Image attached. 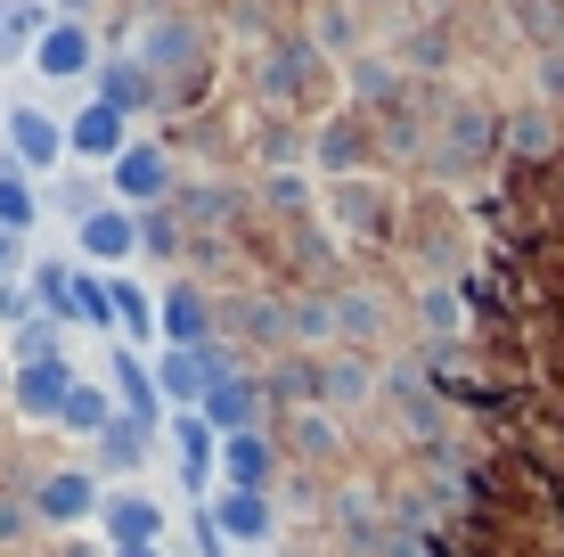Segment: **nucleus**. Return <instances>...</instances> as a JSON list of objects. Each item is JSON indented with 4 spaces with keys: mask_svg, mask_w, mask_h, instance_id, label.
Masks as SVG:
<instances>
[{
    "mask_svg": "<svg viewBox=\"0 0 564 557\" xmlns=\"http://www.w3.org/2000/svg\"><path fill=\"white\" fill-rule=\"evenodd\" d=\"M74 320H83V329H99V336H115V344H123V320H115V279L83 271V287H74Z\"/></svg>",
    "mask_w": 564,
    "mask_h": 557,
    "instance_id": "obj_23",
    "label": "nucleus"
},
{
    "mask_svg": "<svg viewBox=\"0 0 564 557\" xmlns=\"http://www.w3.org/2000/svg\"><path fill=\"white\" fill-rule=\"evenodd\" d=\"M57 25L50 9H33V0H0V57H25L33 66V42Z\"/></svg>",
    "mask_w": 564,
    "mask_h": 557,
    "instance_id": "obj_21",
    "label": "nucleus"
},
{
    "mask_svg": "<svg viewBox=\"0 0 564 557\" xmlns=\"http://www.w3.org/2000/svg\"><path fill=\"white\" fill-rule=\"evenodd\" d=\"M107 189H115V205H131V214L164 205V197H172V157H164V140H131L123 157L107 164Z\"/></svg>",
    "mask_w": 564,
    "mask_h": 557,
    "instance_id": "obj_2",
    "label": "nucleus"
},
{
    "mask_svg": "<svg viewBox=\"0 0 564 557\" xmlns=\"http://www.w3.org/2000/svg\"><path fill=\"white\" fill-rule=\"evenodd\" d=\"M155 329H164L172 353H205V344H213V303L188 279H172L164 296H155Z\"/></svg>",
    "mask_w": 564,
    "mask_h": 557,
    "instance_id": "obj_8",
    "label": "nucleus"
},
{
    "mask_svg": "<svg viewBox=\"0 0 564 557\" xmlns=\"http://www.w3.org/2000/svg\"><path fill=\"white\" fill-rule=\"evenodd\" d=\"M33 74H42V83H83V74H99V33H90L83 17H57L42 42H33Z\"/></svg>",
    "mask_w": 564,
    "mask_h": 557,
    "instance_id": "obj_4",
    "label": "nucleus"
},
{
    "mask_svg": "<svg viewBox=\"0 0 564 557\" xmlns=\"http://www.w3.org/2000/svg\"><path fill=\"white\" fill-rule=\"evenodd\" d=\"M107 394H115V410H123V418H140V427H155V435L172 427L164 394H155V369H148L140 353H131V344H107Z\"/></svg>",
    "mask_w": 564,
    "mask_h": 557,
    "instance_id": "obj_3",
    "label": "nucleus"
},
{
    "mask_svg": "<svg viewBox=\"0 0 564 557\" xmlns=\"http://www.w3.org/2000/svg\"><path fill=\"white\" fill-rule=\"evenodd\" d=\"M74 287H83L74 263H33V303H42L50 320H74Z\"/></svg>",
    "mask_w": 564,
    "mask_h": 557,
    "instance_id": "obj_24",
    "label": "nucleus"
},
{
    "mask_svg": "<svg viewBox=\"0 0 564 557\" xmlns=\"http://www.w3.org/2000/svg\"><path fill=\"white\" fill-rule=\"evenodd\" d=\"M74 246H83L90 263H131L140 255V214H131V205H99L90 222H74Z\"/></svg>",
    "mask_w": 564,
    "mask_h": 557,
    "instance_id": "obj_10",
    "label": "nucleus"
},
{
    "mask_svg": "<svg viewBox=\"0 0 564 557\" xmlns=\"http://www.w3.org/2000/svg\"><path fill=\"white\" fill-rule=\"evenodd\" d=\"M123 557H164V549H123Z\"/></svg>",
    "mask_w": 564,
    "mask_h": 557,
    "instance_id": "obj_30",
    "label": "nucleus"
},
{
    "mask_svg": "<svg viewBox=\"0 0 564 557\" xmlns=\"http://www.w3.org/2000/svg\"><path fill=\"white\" fill-rule=\"evenodd\" d=\"M0 320H17V329H25V320H33V287H0Z\"/></svg>",
    "mask_w": 564,
    "mask_h": 557,
    "instance_id": "obj_26",
    "label": "nucleus"
},
{
    "mask_svg": "<svg viewBox=\"0 0 564 557\" xmlns=\"http://www.w3.org/2000/svg\"><path fill=\"white\" fill-rule=\"evenodd\" d=\"M155 394H164V410H172V418H188V401L205 410V394H213L205 353H172V344H155Z\"/></svg>",
    "mask_w": 564,
    "mask_h": 557,
    "instance_id": "obj_11",
    "label": "nucleus"
},
{
    "mask_svg": "<svg viewBox=\"0 0 564 557\" xmlns=\"http://www.w3.org/2000/svg\"><path fill=\"white\" fill-rule=\"evenodd\" d=\"M148 443H155V427H140V418H115L90 451H99L107 475H140V468H148Z\"/></svg>",
    "mask_w": 564,
    "mask_h": 557,
    "instance_id": "obj_18",
    "label": "nucleus"
},
{
    "mask_svg": "<svg viewBox=\"0 0 564 557\" xmlns=\"http://www.w3.org/2000/svg\"><path fill=\"white\" fill-rule=\"evenodd\" d=\"M213 525H221V542L262 549L270 525H279V508H270V492H213Z\"/></svg>",
    "mask_w": 564,
    "mask_h": 557,
    "instance_id": "obj_13",
    "label": "nucleus"
},
{
    "mask_svg": "<svg viewBox=\"0 0 564 557\" xmlns=\"http://www.w3.org/2000/svg\"><path fill=\"white\" fill-rule=\"evenodd\" d=\"M83 386V377L66 369V361H42V369H17V386H9V410H25V418H66V394Z\"/></svg>",
    "mask_w": 564,
    "mask_h": 557,
    "instance_id": "obj_12",
    "label": "nucleus"
},
{
    "mask_svg": "<svg viewBox=\"0 0 564 557\" xmlns=\"http://www.w3.org/2000/svg\"><path fill=\"white\" fill-rule=\"evenodd\" d=\"M9 157L25 164L33 181H42V172H57V164L74 157V148H66V124H57V115H42L33 99H17V107H9Z\"/></svg>",
    "mask_w": 564,
    "mask_h": 557,
    "instance_id": "obj_5",
    "label": "nucleus"
},
{
    "mask_svg": "<svg viewBox=\"0 0 564 557\" xmlns=\"http://www.w3.org/2000/svg\"><path fill=\"white\" fill-rule=\"evenodd\" d=\"M270 468H279L270 435H229L221 443V492H270Z\"/></svg>",
    "mask_w": 564,
    "mask_h": 557,
    "instance_id": "obj_14",
    "label": "nucleus"
},
{
    "mask_svg": "<svg viewBox=\"0 0 564 557\" xmlns=\"http://www.w3.org/2000/svg\"><path fill=\"white\" fill-rule=\"evenodd\" d=\"M9 386H17V369H0V401H9Z\"/></svg>",
    "mask_w": 564,
    "mask_h": 557,
    "instance_id": "obj_29",
    "label": "nucleus"
},
{
    "mask_svg": "<svg viewBox=\"0 0 564 557\" xmlns=\"http://www.w3.org/2000/svg\"><path fill=\"white\" fill-rule=\"evenodd\" d=\"M25 516H33V501H0V542H17V533H25Z\"/></svg>",
    "mask_w": 564,
    "mask_h": 557,
    "instance_id": "obj_27",
    "label": "nucleus"
},
{
    "mask_svg": "<svg viewBox=\"0 0 564 557\" xmlns=\"http://www.w3.org/2000/svg\"><path fill=\"white\" fill-rule=\"evenodd\" d=\"M9 344H17V369H42V361H66V320L33 312V320H25V329H17Z\"/></svg>",
    "mask_w": 564,
    "mask_h": 557,
    "instance_id": "obj_22",
    "label": "nucleus"
},
{
    "mask_svg": "<svg viewBox=\"0 0 564 557\" xmlns=\"http://www.w3.org/2000/svg\"><path fill=\"white\" fill-rule=\"evenodd\" d=\"M33 214H42V189H33V172L17 164V157H0V229H9V238H25Z\"/></svg>",
    "mask_w": 564,
    "mask_h": 557,
    "instance_id": "obj_19",
    "label": "nucleus"
},
{
    "mask_svg": "<svg viewBox=\"0 0 564 557\" xmlns=\"http://www.w3.org/2000/svg\"><path fill=\"white\" fill-rule=\"evenodd\" d=\"M115 279V320H123V344L140 353V344H164V329H155V296L140 279H123V271H107Z\"/></svg>",
    "mask_w": 564,
    "mask_h": 557,
    "instance_id": "obj_17",
    "label": "nucleus"
},
{
    "mask_svg": "<svg viewBox=\"0 0 564 557\" xmlns=\"http://www.w3.org/2000/svg\"><path fill=\"white\" fill-rule=\"evenodd\" d=\"M99 533H107V549L123 557V549H155L172 525H164V501H148V492H107Z\"/></svg>",
    "mask_w": 564,
    "mask_h": 557,
    "instance_id": "obj_6",
    "label": "nucleus"
},
{
    "mask_svg": "<svg viewBox=\"0 0 564 557\" xmlns=\"http://www.w3.org/2000/svg\"><path fill=\"white\" fill-rule=\"evenodd\" d=\"M115 418H123V410H115L107 377H99V386H90V377H83V386L66 394V418H57V427H66V435H90V443H99V435L115 427Z\"/></svg>",
    "mask_w": 564,
    "mask_h": 557,
    "instance_id": "obj_20",
    "label": "nucleus"
},
{
    "mask_svg": "<svg viewBox=\"0 0 564 557\" xmlns=\"http://www.w3.org/2000/svg\"><path fill=\"white\" fill-rule=\"evenodd\" d=\"M107 492H99V468H50L42 484H33V516H42L50 533H74L83 516H99Z\"/></svg>",
    "mask_w": 564,
    "mask_h": 557,
    "instance_id": "obj_1",
    "label": "nucleus"
},
{
    "mask_svg": "<svg viewBox=\"0 0 564 557\" xmlns=\"http://www.w3.org/2000/svg\"><path fill=\"white\" fill-rule=\"evenodd\" d=\"M66 148H74L83 164H115V157L131 148V115H115L107 99H90V107L66 124Z\"/></svg>",
    "mask_w": 564,
    "mask_h": 557,
    "instance_id": "obj_9",
    "label": "nucleus"
},
{
    "mask_svg": "<svg viewBox=\"0 0 564 557\" xmlns=\"http://www.w3.org/2000/svg\"><path fill=\"white\" fill-rule=\"evenodd\" d=\"M140 246H148V255H172V246H181V222H172L164 205H148V214H140Z\"/></svg>",
    "mask_w": 564,
    "mask_h": 557,
    "instance_id": "obj_25",
    "label": "nucleus"
},
{
    "mask_svg": "<svg viewBox=\"0 0 564 557\" xmlns=\"http://www.w3.org/2000/svg\"><path fill=\"white\" fill-rule=\"evenodd\" d=\"M164 443H172V459H181V492H188V501H205L213 475H221V435L188 410V418H172V427H164Z\"/></svg>",
    "mask_w": 564,
    "mask_h": 557,
    "instance_id": "obj_7",
    "label": "nucleus"
},
{
    "mask_svg": "<svg viewBox=\"0 0 564 557\" xmlns=\"http://www.w3.org/2000/svg\"><path fill=\"white\" fill-rule=\"evenodd\" d=\"M99 99H107L115 115L155 107V66H140V57H107V66H99Z\"/></svg>",
    "mask_w": 564,
    "mask_h": 557,
    "instance_id": "obj_16",
    "label": "nucleus"
},
{
    "mask_svg": "<svg viewBox=\"0 0 564 557\" xmlns=\"http://www.w3.org/2000/svg\"><path fill=\"white\" fill-rule=\"evenodd\" d=\"M254 410H262V394L246 386V377H221V386L205 394V410H197V418L229 443V435H254Z\"/></svg>",
    "mask_w": 564,
    "mask_h": 557,
    "instance_id": "obj_15",
    "label": "nucleus"
},
{
    "mask_svg": "<svg viewBox=\"0 0 564 557\" xmlns=\"http://www.w3.org/2000/svg\"><path fill=\"white\" fill-rule=\"evenodd\" d=\"M327 394L352 401V394H368V377H360V369H327Z\"/></svg>",
    "mask_w": 564,
    "mask_h": 557,
    "instance_id": "obj_28",
    "label": "nucleus"
}]
</instances>
